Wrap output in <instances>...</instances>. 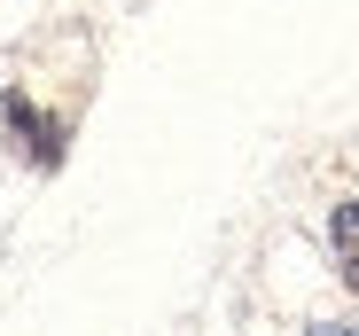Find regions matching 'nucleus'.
<instances>
[{"instance_id":"nucleus-1","label":"nucleus","mask_w":359,"mask_h":336,"mask_svg":"<svg viewBox=\"0 0 359 336\" xmlns=\"http://www.w3.org/2000/svg\"><path fill=\"white\" fill-rule=\"evenodd\" d=\"M0 118H8V133H16V149L39 164V173H55L63 164V141H71V126L63 118H47V109L24 94V86H8V102H0Z\"/></svg>"},{"instance_id":"nucleus-2","label":"nucleus","mask_w":359,"mask_h":336,"mask_svg":"<svg viewBox=\"0 0 359 336\" xmlns=\"http://www.w3.org/2000/svg\"><path fill=\"white\" fill-rule=\"evenodd\" d=\"M328 250H336V274H344V290L359 297V196H344L328 211Z\"/></svg>"},{"instance_id":"nucleus-3","label":"nucleus","mask_w":359,"mask_h":336,"mask_svg":"<svg viewBox=\"0 0 359 336\" xmlns=\"http://www.w3.org/2000/svg\"><path fill=\"white\" fill-rule=\"evenodd\" d=\"M313 336H359V321H313Z\"/></svg>"}]
</instances>
